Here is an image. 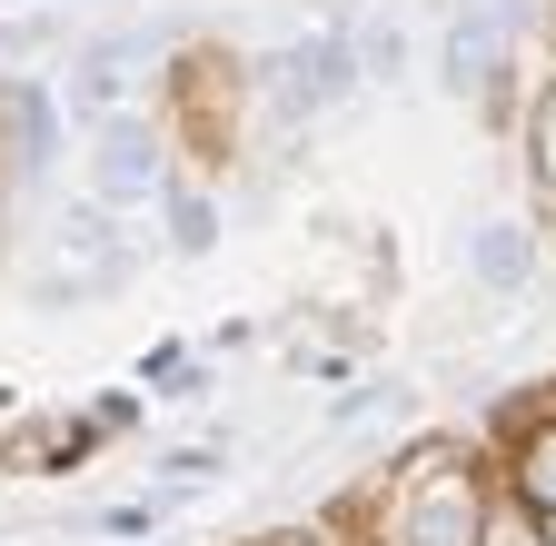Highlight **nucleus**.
<instances>
[{
    "label": "nucleus",
    "instance_id": "nucleus-1",
    "mask_svg": "<svg viewBox=\"0 0 556 546\" xmlns=\"http://www.w3.org/2000/svg\"><path fill=\"white\" fill-rule=\"evenodd\" d=\"M348 90H358V50H348L338 30H308V40H289V50L258 60L268 119H318V110H338Z\"/></svg>",
    "mask_w": 556,
    "mask_h": 546
},
{
    "label": "nucleus",
    "instance_id": "nucleus-2",
    "mask_svg": "<svg viewBox=\"0 0 556 546\" xmlns=\"http://www.w3.org/2000/svg\"><path fill=\"white\" fill-rule=\"evenodd\" d=\"M90 169H100L110 199H150V189L169 179V169H160V140H150L139 119H110V129H100V160H90Z\"/></svg>",
    "mask_w": 556,
    "mask_h": 546
},
{
    "label": "nucleus",
    "instance_id": "nucleus-3",
    "mask_svg": "<svg viewBox=\"0 0 556 546\" xmlns=\"http://www.w3.org/2000/svg\"><path fill=\"white\" fill-rule=\"evenodd\" d=\"M527 268H536L527 229H477V279H497V289H517Z\"/></svg>",
    "mask_w": 556,
    "mask_h": 546
},
{
    "label": "nucleus",
    "instance_id": "nucleus-4",
    "mask_svg": "<svg viewBox=\"0 0 556 546\" xmlns=\"http://www.w3.org/2000/svg\"><path fill=\"white\" fill-rule=\"evenodd\" d=\"M208 239H219V219H208V199H189V189H179V199H169V249H179V258H199Z\"/></svg>",
    "mask_w": 556,
    "mask_h": 546
},
{
    "label": "nucleus",
    "instance_id": "nucleus-5",
    "mask_svg": "<svg viewBox=\"0 0 556 546\" xmlns=\"http://www.w3.org/2000/svg\"><path fill=\"white\" fill-rule=\"evenodd\" d=\"M169 477H179V487H199V477H219V447H179V457H169Z\"/></svg>",
    "mask_w": 556,
    "mask_h": 546
}]
</instances>
